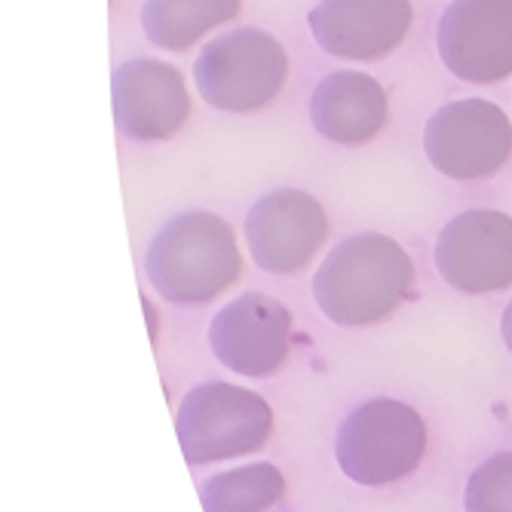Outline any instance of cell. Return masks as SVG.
Returning a JSON list of instances; mask_svg holds the SVG:
<instances>
[{
  "mask_svg": "<svg viewBox=\"0 0 512 512\" xmlns=\"http://www.w3.org/2000/svg\"><path fill=\"white\" fill-rule=\"evenodd\" d=\"M243 0H148L142 7L145 37L166 53H184L212 28L234 22Z\"/></svg>",
  "mask_w": 512,
  "mask_h": 512,
  "instance_id": "5bb4252c",
  "label": "cell"
},
{
  "mask_svg": "<svg viewBox=\"0 0 512 512\" xmlns=\"http://www.w3.org/2000/svg\"><path fill=\"white\" fill-rule=\"evenodd\" d=\"M329 240L322 203L298 188L264 194L246 215V243L255 264L273 276L301 273Z\"/></svg>",
  "mask_w": 512,
  "mask_h": 512,
  "instance_id": "52a82bcc",
  "label": "cell"
},
{
  "mask_svg": "<svg viewBox=\"0 0 512 512\" xmlns=\"http://www.w3.org/2000/svg\"><path fill=\"white\" fill-rule=\"evenodd\" d=\"M427 424L399 399H371L347 414L335 439L341 473L365 488L408 479L427 454Z\"/></svg>",
  "mask_w": 512,
  "mask_h": 512,
  "instance_id": "277c9868",
  "label": "cell"
},
{
  "mask_svg": "<svg viewBox=\"0 0 512 512\" xmlns=\"http://www.w3.org/2000/svg\"><path fill=\"white\" fill-rule=\"evenodd\" d=\"M436 50L463 83L491 86L512 77V0H451L439 19Z\"/></svg>",
  "mask_w": 512,
  "mask_h": 512,
  "instance_id": "ba28073f",
  "label": "cell"
},
{
  "mask_svg": "<svg viewBox=\"0 0 512 512\" xmlns=\"http://www.w3.org/2000/svg\"><path fill=\"white\" fill-rule=\"evenodd\" d=\"M424 151L445 178L482 181L509 163L512 123L488 99H460L427 120Z\"/></svg>",
  "mask_w": 512,
  "mask_h": 512,
  "instance_id": "8992f818",
  "label": "cell"
},
{
  "mask_svg": "<svg viewBox=\"0 0 512 512\" xmlns=\"http://www.w3.org/2000/svg\"><path fill=\"white\" fill-rule=\"evenodd\" d=\"M414 261L387 234L347 237L313 276V298L322 316L341 329L381 325L411 295Z\"/></svg>",
  "mask_w": 512,
  "mask_h": 512,
  "instance_id": "6da1fadb",
  "label": "cell"
},
{
  "mask_svg": "<svg viewBox=\"0 0 512 512\" xmlns=\"http://www.w3.org/2000/svg\"><path fill=\"white\" fill-rule=\"evenodd\" d=\"M145 270L160 298L172 304H209L240 283L243 258L234 227L194 209L175 215L154 237Z\"/></svg>",
  "mask_w": 512,
  "mask_h": 512,
  "instance_id": "7a4b0ae2",
  "label": "cell"
},
{
  "mask_svg": "<svg viewBox=\"0 0 512 512\" xmlns=\"http://www.w3.org/2000/svg\"><path fill=\"white\" fill-rule=\"evenodd\" d=\"M194 80L203 102L218 111H264L286 89V46L261 28H234L203 46L194 62Z\"/></svg>",
  "mask_w": 512,
  "mask_h": 512,
  "instance_id": "3957f363",
  "label": "cell"
},
{
  "mask_svg": "<svg viewBox=\"0 0 512 512\" xmlns=\"http://www.w3.org/2000/svg\"><path fill=\"white\" fill-rule=\"evenodd\" d=\"M215 359L243 378H270L292 350V313L264 292H246L221 307L209 325Z\"/></svg>",
  "mask_w": 512,
  "mask_h": 512,
  "instance_id": "30bf717a",
  "label": "cell"
},
{
  "mask_svg": "<svg viewBox=\"0 0 512 512\" xmlns=\"http://www.w3.org/2000/svg\"><path fill=\"white\" fill-rule=\"evenodd\" d=\"M117 129L132 142H166L191 120V96L175 65L129 59L111 77Z\"/></svg>",
  "mask_w": 512,
  "mask_h": 512,
  "instance_id": "8fae6325",
  "label": "cell"
},
{
  "mask_svg": "<svg viewBox=\"0 0 512 512\" xmlns=\"http://www.w3.org/2000/svg\"><path fill=\"white\" fill-rule=\"evenodd\" d=\"M206 512H267L286 497V479L270 460L212 476L203 485Z\"/></svg>",
  "mask_w": 512,
  "mask_h": 512,
  "instance_id": "9a60e30c",
  "label": "cell"
},
{
  "mask_svg": "<svg viewBox=\"0 0 512 512\" xmlns=\"http://www.w3.org/2000/svg\"><path fill=\"white\" fill-rule=\"evenodd\" d=\"M436 270L454 292L494 295L512 286V218L497 209L454 215L436 240Z\"/></svg>",
  "mask_w": 512,
  "mask_h": 512,
  "instance_id": "9c48e42d",
  "label": "cell"
},
{
  "mask_svg": "<svg viewBox=\"0 0 512 512\" xmlns=\"http://www.w3.org/2000/svg\"><path fill=\"white\" fill-rule=\"evenodd\" d=\"M414 22L411 0H319L310 34L329 56L381 62L405 43Z\"/></svg>",
  "mask_w": 512,
  "mask_h": 512,
  "instance_id": "7c38bea8",
  "label": "cell"
},
{
  "mask_svg": "<svg viewBox=\"0 0 512 512\" xmlns=\"http://www.w3.org/2000/svg\"><path fill=\"white\" fill-rule=\"evenodd\" d=\"M500 338H503L506 350L512 353V301H509V307L503 310V319H500Z\"/></svg>",
  "mask_w": 512,
  "mask_h": 512,
  "instance_id": "e0dca14e",
  "label": "cell"
},
{
  "mask_svg": "<svg viewBox=\"0 0 512 512\" xmlns=\"http://www.w3.org/2000/svg\"><path fill=\"white\" fill-rule=\"evenodd\" d=\"M467 512H512V451H500L473 470L463 491Z\"/></svg>",
  "mask_w": 512,
  "mask_h": 512,
  "instance_id": "2e32d148",
  "label": "cell"
},
{
  "mask_svg": "<svg viewBox=\"0 0 512 512\" xmlns=\"http://www.w3.org/2000/svg\"><path fill=\"white\" fill-rule=\"evenodd\" d=\"M142 307L148 313V329H151V341H157V310L151 304V298H142Z\"/></svg>",
  "mask_w": 512,
  "mask_h": 512,
  "instance_id": "ac0fdd59",
  "label": "cell"
},
{
  "mask_svg": "<svg viewBox=\"0 0 512 512\" xmlns=\"http://www.w3.org/2000/svg\"><path fill=\"white\" fill-rule=\"evenodd\" d=\"M390 102L384 86L362 71H335L322 77L310 99V120L322 138L341 148H359L387 126Z\"/></svg>",
  "mask_w": 512,
  "mask_h": 512,
  "instance_id": "4fadbf2b",
  "label": "cell"
},
{
  "mask_svg": "<svg viewBox=\"0 0 512 512\" xmlns=\"http://www.w3.org/2000/svg\"><path fill=\"white\" fill-rule=\"evenodd\" d=\"M175 433L191 467L255 454L273 433V408L255 390L209 381L178 405Z\"/></svg>",
  "mask_w": 512,
  "mask_h": 512,
  "instance_id": "5b68a950",
  "label": "cell"
}]
</instances>
